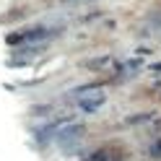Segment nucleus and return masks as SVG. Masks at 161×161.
Segmentation results:
<instances>
[{
  "mask_svg": "<svg viewBox=\"0 0 161 161\" xmlns=\"http://www.w3.org/2000/svg\"><path fill=\"white\" fill-rule=\"evenodd\" d=\"M75 99H78V107L83 109V112H94V109H99L104 104V94L94 91V88H83V91H75Z\"/></svg>",
  "mask_w": 161,
  "mask_h": 161,
  "instance_id": "1",
  "label": "nucleus"
}]
</instances>
